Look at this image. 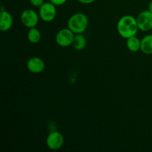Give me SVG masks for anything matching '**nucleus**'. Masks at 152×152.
I'll list each match as a JSON object with an SVG mask.
<instances>
[{
    "instance_id": "12",
    "label": "nucleus",
    "mask_w": 152,
    "mask_h": 152,
    "mask_svg": "<svg viewBox=\"0 0 152 152\" xmlns=\"http://www.w3.org/2000/svg\"><path fill=\"white\" fill-rule=\"evenodd\" d=\"M126 46L130 51L134 52V53L139 51L141 47V39H140L136 36L130 37L127 39Z\"/></svg>"
},
{
    "instance_id": "11",
    "label": "nucleus",
    "mask_w": 152,
    "mask_h": 152,
    "mask_svg": "<svg viewBox=\"0 0 152 152\" xmlns=\"http://www.w3.org/2000/svg\"><path fill=\"white\" fill-rule=\"evenodd\" d=\"M87 45V40L85 36H83L82 34H75L74 38V41H73L72 45L75 50H82L85 49Z\"/></svg>"
},
{
    "instance_id": "10",
    "label": "nucleus",
    "mask_w": 152,
    "mask_h": 152,
    "mask_svg": "<svg viewBox=\"0 0 152 152\" xmlns=\"http://www.w3.org/2000/svg\"><path fill=\"white\" fill-rule=\"evenodd\" d=\"M140 50L145 54H152V34L145 36L141 39Z\"/></svg>"
},
{
    "instance_id": "9",
    "label": "nucleus",
    "mask_w": 152,
    "mask_h": 152,
    "mask_svg": "<svg viewBox=\"0 0 152 152\" xmlns=\"http://www.w3.org/2000/svg\"><path fill=\"white\" fill-rule=\"evenodd\" d=\"M13 19L12 15L3 7L0 12V30L1 31H7L12 28Z\"/></svg>"
},
{
    "instance_id": "5",
    "label": "nucleus",
    "mask_w": 152,
    "mask_h": 152,
    "mask_svg": "<svg viewBox=\"0 0 152 152\" xmlns=\"http://www.w3.org/2000/svg\"><path fill=\"white\" fill-rule=\"evenodd\" d=\"M75 34L69 28H63L57 32L56 35V42L61 47H68L72 45Z\"/></svg>"
},
{
    "instance_id": "14",
    "label": "nucleus",
    "mask_w": 152,
    "mask_h": 152,
    "mask_svg": "<svg viewBox=\"0 0 152 152\" xmlns=\"http://www.w3.org/2000/svg\"><path fill=\"white\" fill-rule=\"evenodd\" d=\"M31 5L36 7H40L45 3V0H29Z\"/></svg>"
},
{
    "instance_id": "17",
    "label": "nucleus",
    "mask_w": 152,
    "mask_h": 152,
    "mask_svg": "<svg viewBox=\"0 0 152 152\" xmlns=\"http://www.w3.org/2000/svg\"><path fill=\"white\" fill-rule=\"evenodd\" d=\"M148 10L151 12H152V0L150 1L149 4H148Z\"/></svg>"
},
{
    "instance_id": "16",
    "label": "nucleus",
    "mask_w": 152,
    "mask_h": 152,
    "mask_svg": "<svg viewBox=\"0 0 152 152\" xmlns=\"http://www.w3.org/2000/svg\"><path fill=\"white\" fill-rule=\"evenodd\" d=\"M79 2L82 3V4H91L93 3L95 0H77Z\"/></svg>"
},
{
    "instance_id": "15",
    "label": "nucleus",
    "mask_w": 152,
    "mask_h": 152,
    "mask_svg": "<svg viewBox=\"0 0 152 152\" xmlns=\"http://www.w3.org/2000/svg\"><path fill=\"white\" fill-rule=\"evenodd\" d=\"M49 1L51 3H53V4H55L56 6H60L65 4L67 0H49Z\"/></svg>"
},
{
    "instance_id": "6",
    "label": "nucleus",
    "mask_w": 152,
    "mask_h": 152,
    "mask_svg": "<svg viewBox=\"0 0 152 152\" xmlns=\"http://www.w3.org/2000/svg\"><path fill=\"white\" fill-rule=\"evenodd\" d=\"M63 144L64 137L59 132H51L46 138V145L52 151L60 149Z\"/></svg>"
},
{
    "instance_id": "3",
    "label": "nucleus",
    "mask_w": 152,
    "mask_h": 152,
    "mask_svg": "<svg viewBox=\"0 0 152 152\" xmlns=\"http://www.w3.org/2000/svg\"><path fill=\"white\" fill-rule=\"evenodd\" d=\"M39 15L32 9H25L21 13L20 19L22 25L26 28L37 27L39 21Z\"/></svg>"
},
{
    "instance_id": "13",
    "label": "nucleus",
    "mask_w": 152,
    "mask_h": 152,
    "mask_svg": "<svg viewBox=\"0 0 152 152\" xmlns=\"http://www.w3.org/2000/svg\"><path fill=\"white\" fill-rule=\"evenodd\" d=\"M27 38H28V40L31 43L37 44V43H38L41 40V32L36 27L29 28V31H28V34H27Z\"/></svg>"
},
{
    "instance_id": "7",
    "label": "nucleus",
    "mask_w": 152,
    "mask_h": 152,
    "mask_svg": "<svg viewBox=\"0 0 152 152\" xmlns=\"http://www.w3.org/2000/svg\"><path fill=\"white\" fill-rule=\"evenodd\" d=\"M138 28L142 31H149L152 30V12L145 10L140 12L137 17Z\"/></svg>"
},
{
    "instance_id": "2",
    "label": "nucleus",
    "mask_w": 152,
    "mask_h": 152,
    "mask_svg": "<svg viewBox=\"0 0 152 152\" xmlns=\"http://www.w3.org/2000/svg\"><path fill=\"white\" fill-rule=\"evenodd\" d=\"M88 26V18L83 13H76L69 18L68 28L75 34H83Z\"/></svg>"
},
{
    "instance_id": "4",
    "label": "nucleus",
    "mask_w": 152,
    "mask_h": 152,
    "mask_svg": "<svg viewBox=\"0 0 152 152\" xmlns=\"http://www.w3.org/2000/svg\"><path fill=\"white\" fill-rule=\"evenodd\" d=\"M56 6L50 1L45 2L40 7H39V15L40 19L45 22H50L56 18Z\"/></svg>"
},
{
    "instance_id": "8",
    "label": "nucleus",
    "mask_w": 152,
    "mask_h": 152,
    "mask_svg": "<svg viewBox=\"0 0 152 152\" xmlns=\"http://www.w3.org/2000/svg\"><path fill=\"white\" fill-rule=\"evenodd\" d=\"M45 68V62L38 56H34L27 62V68L33 74H39L42 72Z\"/></svg>"
},
{
    "instance_id": "1",
    "label": "nucleus",
    "mask_w": 152,
    "mask_h": 152,
    "mask_svg": "<svg viewBox=\"0 0 152 152\" xmlns=\"http://www.w3.org/2000/svg\"><path fill=\"white\" fill-rule=\"evenodd\" d=\"M117 30L120 37L126 39L136 36L139 30L137 18L132 15H125L122 16L117 22Z\"/></svg>"
}]
</instances>
